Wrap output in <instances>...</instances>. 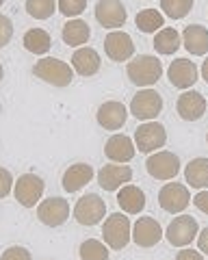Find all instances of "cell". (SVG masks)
Returning a JSON list of instances; mask_svg holds the SVG:
<instances>
[{
	"mask_svg": "<svg viewBox=\"0 0 208 260\" xmlns=\"http://www.w3.org/2000/svg\"><path fill=\"white\" fill-rule=\"evenodd\" d=\"M185 180L193 189L204 191L208 189V158H193L185 167Z\"/></svg>",
	"mask_w": 208,
	"mask_h": 260,
	"instance_id": "d4e9b609",
	"label": "cell"
},
{
	"mask_svg": "<svg viewBox=\"0 0 208 260\" xmlns=\"http://www.w3.org/2000/svg\"><path fill=\"white\" fill-rule=\"evenodd\" d=\"M130 219L124 213H113L104 219L102 225V237H104V245L111 249H124L130 243Z\"/></svg>",
	"mask_w": 208,
	"mask_h": 260,
	"instance_id": "3957f363",
	"label": "cell"
},
{
	"mask_svg": "<svg viewBox=\"0 0 208 260\" xmlns=\"http://www.w3.org/2000/svg\"><path fill=\"white\" fill-rule=\"evenodd\" d=\"M189 204H191V193L187 186L180 182H167L163 189L158 191V206L169 215L182 213Z\"/></svg>",
	"mask_w": 208,
	"mask_h": 260,
	"instance_id": "30bf717a",
	"label": "cell"
},
{
	"mask_svg": "<svg viewBox=\"0 0 208 260\" xmlns=\"http://www.w3.org/2000/svg\"><path fill=\"white\" fill-rule=\"evenodd\" d=\"M3 5H5V0H0V7H3Z\"/></svg>",
	"mask_w": 208,
	"mask_h": 260,
	"instance_id": "60d3db41",
	"label": "cell"
},
{
	"mask_svg": "<svg viewBox=\"0 0 208 260\" xmlns=\"http://www.w3.org/2000/svg\"><path fill=\"white\" fill-rule=\"evenodd\" d=\"M161 111H163V98L154 89H141L130 102V113L141 121H154Z\"/></svg>",
	"mask_w": 208,
	"mask_h": 260,
	"instance_id": "ba28073f",
	"label": "cell"
},
{
	"mask_svg": "<svg viewBox=\"0 0 208 260\" xmlns=\"http://www.w3.org/2000/svg\"><path fill=\"white\" fill-rule=\"evenodd\" d=\"M202 78L206 80V85H208V59L202 63Z\"/></svg>",
	"mask_w": 208,
	"mask_h": 260,
	"instance_id": "f35d334b",
	"label": "cell"
},
{
	"mask_svg": "<svg viewBox=\"0 0 208 260\" xmlns=\"http://www.w3.org/2000/svg\"><path fill=\"white\" fill-rule=\"evenodd\" d=\"M193 206L199 210V213L208 215V191H206V189H204V191H199L195 198H193Z\"/></svg>",
	"mask_w": 208,
	"mask_h": 260,
	"instance_id": "d590c367",
	"label": "cell"
},
{
	"mask_svg": "<svg viewBox=\"0 0 208 260\" xmlns=\"http://www.w3.org/2000/svg\"><path fill=\"white\" fill-rule=\"evenodd\" d=\"M132 180V169L128 165H104L98 172V184L104 191H117Z\"/></svg>",
	"mask_w": 208,
	"mask_h": 260,
	"instance_id": "ac0fdd59",
	"label": "cell"
},
{
	"mask_svg": "<svg viewBox=\"0 0 208 260\" xmlns=\"http://www.w3.org/2000/svg\"><path fill=\"white\" fill-rule=\"evenodd\" d=\"M107 215V202L95 193H87L74 206V219L81 225H98Z\"/></svg>",
	"mask_w": 208,
	"mask_h": 260,
	"instance_id": "8992f818",
	"label": "cell"
},
{
	"mask_svg": "<svg viewBox=\"0 0 208 260\" xmlns=\"http://www.w3.org/2000/svg\"><path fill=\"white\" fill-rule=\"evenodd\" d=\"M57 11V0H26V13L35 20H48Z\"/></svg>",
	"mask_w": 208,
	"mask_h": 260,
	"instance_id": "f546056e",
	"label": "cell"
},
{
	"mask_svg": "<svg viewBox=\"0 0 208 260\" xmlns=\"http://www.w3.org/2000/svg\"><path fill=\"white\" fill-rule=\"evenodd\" d=\"M126 74L132 85L137 87H152L163 76V63L154 54H139L126 65Z\"/></svg>",
	"mask_w": 208,
	"mask_h": 260,
	"instance_id": "6da1fadb",
	"label": "cell"
},
{
	"mask_svg": "<svg viewBox=\"0 0 208 260\" xmlns=\"http://www.w3.org/2000/svg\"><path fill=\"white\" fill-rule=\"evenodd\" d=\"M117 204L128 215H139L146 208V193L134 184H124L117 189Z\"/></svg>",
	"mask_w": 208,
	"mask_h": 260,
	"instance_id": "7402d4cb",
	"label": "cell"
},
{
	"mask_svg": "<svg viewBox=\"0 0 208 260\" xmlns=\"http://www.w3.org/2000/svg\"><path fill=\"white\" fill-rule=\"evenodd\" d=\"M57 9L65 18H78L87 9V0H57Z\"/></svg>",
	"mask_w": 208,
	"mask_h": 260,
	"instance_id": "1f68e13d",
	"label": "cell"
},
{
	"mask_svg": "<svg viewBox=\"0 0 208 260\" xmlns=\"http://www.w3.org/2000/svg\"><path fill=\"white\" fill-rule=\"evenodd\" d=\"M134 152H137V148H134V141L128 135H113V137H109L107 145H104V154H107V158L113 160V162H119V165L132 160Z\"/></svg>",
	"mask_w": 208,
	"mask_h": 260,
	"instance_id": "d6986e66",
	"label": "cell"
},
{
	"mask_svg": "<svg viewBox=\"0 0 208 260\" xmlns=\"http://www.w3.org/2000/svg\"><path fill=\"white\" fill-rule=\"evenodd\" d=\"M206 98L199 93V91H185L182 95H178V102H176V111H178V115L185 119V121H197L204 117L206 113Z\"/></svg>",
	"mask_w": 208,
	"mask_h": 260,
	"instance_id": "9a60e30c",
	"label": "cell"
},
{
	"mask_svg": "<svg viewBox=\"0 0 208 260\" xmlns=\"http://www.w3.org/2000/svg\"><path fill=\"white\" fill-rule=\"evenodd\" d=\"M100 65H102V59H100L98 50H93L89 46H81L74 54H72V68H74L81 76L98 74Z\"/></svg>",
	"mask_w": 208,
	"mask_h": 260,
	"instance_id": "ffe728a7",
	"label": "cell"
},
{
	"mask_svg": "<svg viewBox=\"0 0 208 260\" xmlns=\"http://www.w3.org/2000/svg\"><path fill=\"white\" fill-rule=\"evenodd\" d=\"M126 7L122 0H98L95 5V20L100 22L102 28H119L126 24Z\"/></svg>",
	"mask_w": 208,
	"mask_h": 260,
	"instance_id": "4fadbf2b",
	"label": "cell"
},
{
	"mask_svg": "<svg viewBox=\"0 0 208 260\" xmlns=\"http://www.w3.org/2000/svg\"><path fill=\"white\" fill-rule=\"evenodd\" d=\"M104 52H107L109 59L115 61V63L128 61L134 54L132 37L124 30H111L109 35L104 37Z\"/></svg>",
	"mask_w": 208,
	"mask_h": 260,
	"instance_id": "7c38bea8",
	"label": "cell"
},
{
	"mask_svg": "<svg viewBox=\"0 0 208 260\" xmlns=\"http://www.w3.org/2000/svg\"><path fill=\"white\" fill-rule=\"evenodd\" d=\"M180 32L171 28V26H163L161 30L154 32V42H152V46H154V50L158 54H174L176 50L180 48Z\"/></svg>",
	"mask_w": 208,
	"mask_h": 260,
	"instance_id": "484cf974",
	"label": "cell"
},
{
	"mask_svg": "<svg viewBox=\"0 0 208 260\" xmlns=\"http://www.w3.org/2000/svg\"><path fill=\"white\" fill-rule=\"evenodd\" d=\"M33 74L52 87H67L72 80H74V70H72L65 61L52 59V56L39 59L33 68Z\"/></svg>",
	"mask_w": 208,
	"mask_h": 260,
	"instance_id": "7a4b0ae2",
	"label": "cell"
},
{
	"mask_svg": "<svg viewBox=\"0 0 208 260\" xmlns=\"http://www.w3.org/2000/svg\"><path fill=\"white\" fill-rule=\"evenodd\" d=\"M130 239L139 247H154L163 239V228L154 217H139L132 225Z\"/></svg>",
	"mask_w": 208,
	"mask_h": 260,
	"instance_id": "5bb4252c",
	"label": "cell"
},
{
	"mask_svg": "<svg viewBox=\"0 0 208 260\" xmlns=\"http://www.w3.org/2000/svg\"><path fill=\"white\" fill-rule=\"evenodd\" d=\"M193 3L195 0H161V9H163V15H167V18L182 20L193 9Z\"/></svg>",
	"mask_w": 208,
	"mask_h": 260,
	"instance_id": "f1b7e54d",
	"label": "cell"
},
{
	"mask_svg": "<svg viewBox=\"0 0 208 260\" xmlns=\"http://www.w3.org/2000/svg\"><path fill=\"white\" fill-rule=\"evenodd\" d=\"M197 232H199V225L195 219L189 215H180L167 225L163 237L169 241L174 247H187L197 239Z\"/></svg>",
	"mask_w": 208,
	"mask_h": 260,
	"instance_id": "52a82bcc",
	"label": "cell"
},
{
	"mask_svg": "<svg viewBox=\"0 0 208 260\" xmlns=\"http://www.w3.org/2000/svg\"><path fill=\"white\" fill-rule=\"evenodd\" d=\"M197 65L189 59H176L171 61L169 70H167V78L176 89H189L197 83Z\"/></svg>",
	"mask_w": 208,
	"mask_h": 260,
	"instance_id": "2e32d148",
	"label": "cell"
},
{
	"mask_svg": "<svg viewBox=\"0 0 208 260\" xmlns=\"http://www.w3.org/2000/svg\"><path fill=\"white\" fill-rule=\"evenodd\" d=\"M0 111H3V104H0Z\"/></svg>",
	"mask_w": 208,
	"mask_h": 260,
	"instance_id": "7bdbcfd3",
	"label": "cell"
},
{
	"mask_svg": "<svg viewBox=\"0 0 208 260\" xmlns=\"http://www.w3.org/2000/svg\"><path fill=\"white\" fill-rule=\"evenodd\" d=\"M61 37H63V44H67L72 48H81V46H85L87 42H89L91 28H89V24H87L85 20L74 18V20H70L67 24H63Z\"/></svg>",
	"mask_w": 208,
	"mask_h": 260,
	"instance_id": "cb8c5ba5",
	"label": "cell"
},
{
	"mask_svg": "<svg viewBox=\"0 0 208 260\" xmlns=\"http://www.w3.org/2000/svg\"><path fill=\"white\" fill-rule=\"evenodd\" d=\"M22 44H24V48H26L28 52L46 54L48 50H50V46H52V37L48 35L44 28H30V30L24 32Z\"/></svg>",
	"mask_w": 208,
	"mask_h": 260,
	"instance_id": "4316f807",
	"label": "cell"
},
{
	"mask_svg": "<svg viewBox=\"0 0 208 260\" xmlns=\"http://www.w3.org/2000/svg\"><path fill=\"white\" fill-rule=\"evenodd\" d=\"M167 143V130L158 121H146L134 130V148L143 154L158 152Z\"/></svg>",
	"mask_w": 208,
	"mask_h": 260,
	"instance_id": "277c9868",
	"label": "cell"
},
{
	"mask_svg": "<svg viewBox=\"0 0 208 260\" xmlns=\"http://www.w3.org/2000/svg\"><path fill=\"white\" fill-rule=\"evenodd\" d=\"M13 37V22L0 13V48H5Z\"/></svg>",
	"mask_w": 208,
	"mask_h": 260,
	"instance_id": "836d02e7",
	"label": "cell"
},
{
	"mask_svg": "<svg viewBox=\"0 0 208 260\" xmlns=\"http://www.w3.org/2000/svg\"><path fill=\"white\" fill-rule=\"evenodd\" d=\"M182 44L191 54L204 56L208 52V28L199 26V24H189L182 30Z\"/></svg>",
	"mask_w": 208,
	"mask_h": 260,
	"instance_id": "603a6c76",
	"label": "cell"
},
{
	"mask_svg": "<svg viewBox=\"0 0 208 260\" xmlns=\"http://www.w3.org/2000/svg\"><path fill=\"white\" fill-rule=\"evenodd\" d=\"M197 247L202 254L208 256V228H204V230L197 232Z\"/></svg>",
	"mask_w": 208,
	"mask_h": 260,
	"instance_id": "74e56055",
	"label": "cell"
},
{
	"mask_svg": "<svg viewBox=\"0 0 208 260\" xmlns=\"http://www.w3.org/2000/svg\"><path fill=\"white\" fill-rule=\"evenodd\" d=\"M37 217L44 225L59 228L67 221L70 217V204L63 198H48L37 206Z\"/></svg>",
	"mask_w": 208,
	"mask_h": 260,
	"instance_id": "8fae6325",
	"label": "cell"
},
{
	"mask_svg": "<svg viewBox=\"0 0 208 260\" xmlns=\"http://www.w3.org/2000/svg\"><path fill=\"white\" fill-rule=\"evenodd\" d=\"M95 117H98V124L104 130H119L126 124V119H128V109L124 107L122 102L109 100V102H104L102 107L98 109Z\"/></svg>",
	"mask_w": 208,
	"mask_h": 260,
	"instance_id": "e0dca14e",
	"label": "cell"
},
{
	"mask_svg": "<svg viewBox=\"0 0 208 260\" xmlns=\"http://www.w3.org/2000/svg\"><path fill=\"white\" fill-rule=\"evenodd\" d=\"M134 22H137V28L141 32H156L165 26V15L158 9H143L137 13Z\"/></svg>",
	"mask_w": 208,
	"mask_h": 260,
	"instance_id": "83f0119b",
	"label": "cell"
},
{
	"mask_svg": "<svg viewBox=\"0 0 208 260\" xmlns=\"http://www.w3.org/2000/svg\"><path fill=\"white\" fill-rule=\"evenodd\" d=\"M0 260H33V256H30V251H28L26 247L13 245V247H7V249L3 251Z\"/></svg>",
	"mask_w": 208,
	"mask_h": 260,
	"instance_id": "d6a6232c",
	"label": "cell"
},
{
	"mask_svg": "<svg viewBox=\"0 0 208 260\" xmlns=\"http://www.w3.org/2000/svg\"><path fill=\"white\" fill-rule=\"evenodd\" d=\"M46 182L39 178L37 174H22L15 182L13 195L18 200V204H22L24 208H33L44 195Z\"/></svg>",
	"mask_w": 208,
	"mask_h": 260,
	"instance_id": "9c48e42d",
	"label": "cell"
},
{
	"mask_svg": "<svg viewBox=\"0 0 208 260\" xmlns=\"http://www.w3.org/2000/svg\"><path fill=\"white\" fill-rule=\"evenodd\" d=\"M13 176H11V172L9 169H5V167H0V200L3 198H7V195L11 193V189H13Z\"/></svg>",
	"mask_w": 208,
	"mask_h": 260,
	"instance_id": "e575fe53",
	"label": "cell"
},
{
	"mask_svg": "<svg viewBox=\"0 0 208 260\" xmlns=\"http://www.w3.org/2000/svg\"><path fill=\"white\" fill-rule=\"evenodd\" d=\"M93 178V167L87 165V162H76V165H70L63 174V189L67 193H76L81 191L83 186H87Z\"/></svg>",
	"mask_w": 208,
	"mask_h": 260,
	"instance_id": "44dd1931",
	"label": "cell"
},
{
	"mask_svg": "<svg viewBox=\"0 0 208 260\" xmlns=\"http://www.w3.org/2000/svg\"><path fill=\"white\" fill-rule=\"evenodd\" d=\"M176 260H204L202 251H195V249H189V247H182L178 254H176Z\"/></svg>",
	"mask_w": 208,
	"mask_h": 260,
	"instance_id": "8d00e7d4",
	"label": "cell"
},
{
	"mask_svg": "<svg viewBox=\"0 0 208 260\" xmlns=\"http://www.w3.org/2000/svg\"><path fill=\"white\" fill-rule=\"evenodd\" d=\"M146 169L154 180H174L180 172V158L167 150L152 152L150 158L146 160Z\"/></svg>",
	"mask_w": 208,
	"mask_h": 260,
	"instance_id": "5b68a950",
	"label": "cell"
},
{
	"mask_svg": "<svg viewBox=\"0 0 208 260\" xmlns=\"http://www.w3.org/2000/svg\"><path fill=\"white\" fill-rule=\"evenodd\" d=\"M206 143H208V135H206Z\"/></svg>",
	"mask_w": 208,
	"mask_h": 260,
	"instance_id": "b9f144b4",
	"label": "cell"
},
{
	"mask_svg": "<svg viewBox=\"0 0 208 260\" xmlns=\"http://www.w3.org/2000/svg\"><path fill=\"white\" fill-rule=\"evenodd\" d=\"M78 254H81V260H109V247L98 239H87Z\"/></svg>",
	"mask_w": 208,
	"mask_h": 260,
	"instance_id": "4dcf8cb0",
	"label": "cell"
},
{
	"mask_svg": "<svg viewBox=\"0 0 208 260\" xmlns=\"http://www.w3.org/2000/svg\"><path fill=\"white\" fill-rule=\"evenodd\" d=\"M3 76H5V70H3V65H0V80H3Z\"/></svg>",
	"mask_w": 208,
	"mask_h": 260,
	"instance_id": "ab89813d",
	"label": "cell"
}]
</instances>
